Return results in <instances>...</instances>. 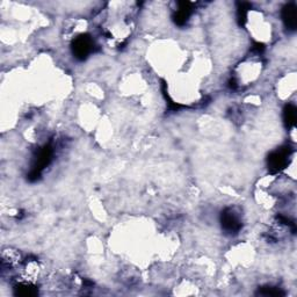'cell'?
Returning <instances> with one entry per match:
<instances>
[{
    "label": "cell",
    "instance_id": "obj_6",
    "mask_svg": "<svg viewBox=\"0 0 297 297\" xmlns=\"http://www.w3.org/2000/svg\"><path fill=\"white\" fill-rule=\"evenodd\" d=\"M284 121H286L288 127H292L295 124L296 121V109L295 107L293 106H288L286 109H284Z\"/></svg>",
    "mask_w": 297,
    "mask_h": 297
},
{
    "label": "cell",
    "instance_id": "obj_7",
    "mask_svg": "<svg viewBox=\"0 0 297 297\" xmlns=\"http://www.w3.org/2000/svg\"><path fill=\"white\" fill-rule=\"evenodd\" d=\"M261 295H265V296H281L283 295V293H281L280 290L276 289V288H272V287H267L265 289L261 292Z\"/></svg>",
    "mask_w": 297,
    "mask_h": 297
},
{
    "label": "cell",
    "instance_id": "obj_2",
    "mask_svg": "<svg viewBox=\"0 0 297 297\" xmlns=\"http://www.w3.org/2000/svg\"><path fill=\"white\" fill-rule=\"evenodd\" d=\"M93 42L88 36H80L74 41L73 44V52L77 57L84 59L88 56V53L92 51Z\"/></svg>",
    "mask_w": 297,
    "mask_h": 297
},
{
    "label": "cell",
    "instance_id": "obj_4",
    "mask_svg": "<svg viewBox=\"0 0 297 297\" xmlns=\"http://www.w3.org/2000/svg\"><path fill=\"white\" fill-rule=\"evenodd\" d=\"M282 19H283L284 23H286L287 28L295 31L296 28V7L293 4L287 5L286 7L282 11Z\"/></svg>",
    "mask_w": 297,
    "mask_h": 297
},
{
    "label": "cell",
    "instance_id": "obj_5",
    "mask_svg": "<svg viewBox=\"0 0 297 297\" xmlns=\"http://www.w3.org/2000/svg\"><path fill=\"white\" fill-rule=\"evenodd\" d=\"M191 4L189 2H180L179 4V10L177 11L174 16V21L177 25L182 26L185 25L187 20H188L189 16H191Z\"/></svg>",
    "mask_w": 297,
    "mask_h": 297
},
{
    "label": "cell",
    "instance_id": "obj_1",
    "mask_svg": "<svg viewBox=\"0 0 297 297\" xmlns=\"http://www.w3.org/2000/svg\"><path fill=\"white\" fill-rule=\"evenodd\" d=\"M289 157V150L287 148H280V150L273 152L269 156L268 166L272 172L281 171L287 165V158Z\"/></svg>",
    "mask_w": 297,
    "mask_h": 297
},
{
    "label": "cell",
    "instance_id": "obj_3",
    "mask_svg": "<svg viewBox=\"0 0 297 297\" xmlns=\"http://www.w3.org/2000/svg\"><path fill=\"white\" fill-rule=\"evenodd\" d=\"M222 227L228 232H237L242 227V224H240L239 218L231 210H227L222 215Z\"/></svg>",
    "mask_w": 297,
    "mask_h": 297
}]
</instances>
